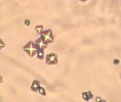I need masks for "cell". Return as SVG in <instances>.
Segmentation results:
<instances>
[{"instance_id":"1","label":"cell","mask_w":121,"mask_h":102,"mask_svg":"<svg viewBox=\"0 0 121 102\" xmlns=\"http://www.w3.org/2000/svg\"><path fill=\"white\" fill-rule=\"evenodd\" d=\"M24 50L30 56H33L36 53L37 49H36V48L35 47V46L34 45V44H33V43H32V42H30L24 47Z\"/></svg>"},{"instance_id":"2","label":"cell","mask_w":121,"mask_h":102,"mask_svg":"<svg viewBox=\"0 0 121 102\" xmlns=\"http://www.w3.org/2000/svg\"><path fill=\"white\" fill-rule=\"evenodd\" d=\"M42 37L44 42H52L53 41L52 32L50 30L46 31L42 34Z\"/></svg>"},{"instance_id":"3","label":"cell","mask_w":121,"mask_h":102,"mask_svg":"<svg viewBox=\"0 0 121 102\" xmlns=\"http://www.w3.org/2000/svg\"><path fill=\"white\" fill-rule=\"evenodd\" d=\"M46 61L47 64H53L57 62V56L54 53H50L48 54L46 57Z\"/></svg>"},{"instance_id":"4","label":"cell","mask_w":121,"mask_h":102,"mask_svg":"<svg viewBox=\"0 0 121 102\" xmlns=\"http://www.w3.org/2000/svg\"><path fill=\"white\" fill-rule=\"evenodd\" d=\"M36 44L38 45L39 47L41 50H43L46 47V45L45 44L44 41L42 39H39L38 40L36 41Z\"/></svg>"},{"instance_id":"5","label":"cell","mask_w":121,"mask_h":102,"mask_svg":"<svg viewBox=\"0 0 121 102\" xmlns=\"http://www.w3.org/2000/svg\"><path fill=\"white\" fill-rule=\"evenodd\" d=\"M82 97L84 99H85V100H89L90 99L93 97V95L91 94V93L90 92H87V93H84L82 94Z\"/></svg>"},{"instance_id":"6","label":"cell","mask_w":121,"mask_h":102,"mask_svg":"<svg viewBox=\"0 0 121 102\" xmlns=\"http://www.w3.org/2000/svg\"><path fill=\"white\" fill-rule=\"evenodd\" d=\"M39 87V82L38 81H36V80H35L33 82V84H32L31 89L32 90H33L34 91H36L38 89Z\"/></svg>"},{"instance_id":"7","label":"cell","mask_w":121,"mask_h":102,"mask_svg":"<svg viewBox=\"0 0 121 102\" xmlns=\"http://www.w3.org/2000/svg\"><path fill=\"white\" fill-rule=\"evenodd\" d=\"M35 29H36V31L38 33H41L43 30V27L41 26V25H38V26H36L35 27Z\"/></svg>"},{"instance_id":"8","label":"cell","mask_w":121,"mask_h":102,"mask_svg":"<svg viewBox=\"0 0 121 102\" xmlns=\"http://www.w3.org/2000/svg\"><path fill=\"white\" fill-rule=\"evenodd\" d=\"M96 102H105L104 100H102L100 98V97H98L96 98Z\"/></svg>"},{"instance_id":"9","label":"cell","mask_w":121,"mask_h":102,"mask_svg":"<svg viewBox=\"0 0 121 102\" xmlns=\"http://www.w3.org/2000/svg\"><path fill=\"white\" fill-rule=\"evenodd\" d=\"M4 47V44L1 39H0V49H1L2 48Z\"/></svg>"},{"instance_id":"10","label":"cell","mask_w":121,"mask_h":102,"mask_svg":"<svg viewBox=\"0 0 121 102\" xmlns=\"http://www.w3.org/2000/svg\"><path fill=\"white\" fill-rule=\"evenodd\" d=\"M43 55H44V54H43V52L40 51V52L38 53V57L39 58H42V59H43Z\"/></svg>"},{"instance_id":"11","label":"cell","mask_w":121,"mask_h":102,"mask_svg":"<svg viewBox=\"0 0 121 102\" xmlns=\"http://www.w3.org/2000/svg\"><path fill=\"white\" fill-rule=\"evenodd\" d=\"M25 24H26V25H30V21H29V20H26V21H25Z\"/></svg>"},{"instance_id":"12","label":"cell","mask_w":121,"mask_h":102,"mask_svg":"<svg viewBox=\"0 0 121 102\" xmlns=\"http://www.w3.org/2000/svg\"><path fill=\"white\" fill-rule=\"evenodd\" d=\"M2 82V78L0 76V82Z\"/></svg>"}]
</instances>
